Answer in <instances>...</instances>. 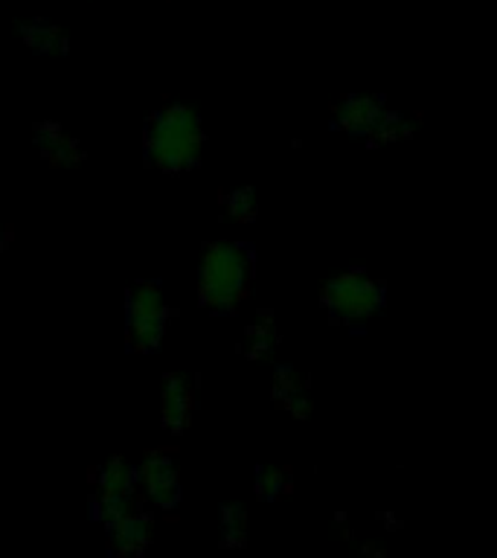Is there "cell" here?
Instances as JSON below:
<instances>
[{
  "label": "cell",
  "mask_w": 497,
  "mask_h": 558,
  "mask_svg": "<svg viewBox=\"0 0 497 558\" xmlns=\"http://www.w3.org/2000/svg\"><path fill=\"white\" fill-rule=\"evenodd\" d=\"M169 326V305L155 282H140L129 294V340L134 352H157Z\"/></svg>",
  "instance_id": "5b68a950"
},
{
  "label": "cell",
  "mask_w": 497,
  "mask_h": 558,
  "mask_svg": "<svg viewBox=\"0 0 497 558\" xmlns=\"http://www.w3.org/2000/svg\"><path fill=\"white\" fill-rule=\"evenodd\" d=\"M35 146L41 151V157L56 169H76L85 160V151L76 140L70 137L68 131L61 129L59 122H41L35 129Z\"/></svg>",
  "instance_id": "ba28073f"
},
{
  "label": "cell",
  "mask_w": 497,
  "mask_h": 558,
  "mask_svg": "<svg viewBox=\"0 0 497 558\" xmlns=\"http://www.w3.org/2000/svg\"><path fill=\"white\" fill-rule=\"evenodd\" d=\"M221 532H225L227 547H244V541H247V512H244L242 504L225 506Z\"/></svg>",
  "instance_id": "e0dca14e"
},
{
  "label": "cell",
  "mask_w": 497,
  "mask_h": 558,
  "mask_svg": "<svg viewBox=\"0 0 497 558\" xmlns=\"http://www.w3.org/2000/svg\"><path fill=\"white\" fill-rule=\"evenodd\" d=\"M253 286V256L239 242H209L201 253L198 296L213 314H233Z\"/></svg>",
  "instance_id": "7a4b0ae2"
},
{
  "label": "cell",
  "mask_w": 497,
  "mask_h": 558,
  "mask_svg": "<svg viewBox=\"0 0 497 558\" xmlns=\"http://www.w3.org/2000/svg\"><path fill=\"white\" fill-rule=\"evenodd\" d=\"M137 492L157 509H174L181 500V465L169 451H148L140 462Z\"/></svg>",
  "instance_id": "8992f818"
},
{
  "label": "cell",
  "mask_w": 497,
  "mask_h": 558,
  "mask_svg": "<svg viewBox=\"0 0 497 558\" xmlns=\"http://www.w3.org/2000/svg\"><path fill=\"white\" fill-rule=\"evenodd\" d=\"M94 512L105 526L137 512V474L122 457L105 460L96 471Z\"/></svg>",
  "instance_id": "277c9868"
},
{
  "label": "cell",
  "mask_w": 497,
  "mask_h": 558,
  "mask_svg": "<svg viewBox=\"0 0 497 558\" xmlns=\"http://www.w3.org/2000/svg\"><path fill=\"white\" fill-rule=\"evenodd\" d=\"M270 396H274L279 408L294 418H305L314 408L312 392H308L305 381L294 369H279L277 378H274V387H270Z\"/></svg>",
  "instance_id": "8fae6325"
},
{
  "label": "cell",
  "mask_w": 497,
  "mask_h": 558,
  "mask_svg": "<svg viewBox=\"0 0 497 558\" xmlns=\"http://www.w3.org/2000/svg\"><path fill=\"white\" fill-rule=\"evenodd\" d=\"M143 151L148 166L160 172L181 174L201 163L204 151V125L195 108L183 102H172L151 113L143 134Z\"/></svg>",
  "instance_id": "6da1fadb"
},
{
  "label": "cell",
  "mask_w": 497,
  "mask_h": 558,
  "mask_svg": "<svg viewBox=\"0 0 497 558\" xmlns=\"http://www.w3.org/2000/svg\"><path fill=\"white\" fill-rule=\"evenodd\" d=\"M225 216L227 221L233 225H251L253 218L259 216V201H256V192L242 186V190H233L225 201Z\"/></svg>",
  "instance_id": "9a60e30c"
},
{
  "label": "cell",
  "mask_w": 497,
  "mask_h": 558,
  "mask_svg": "<svg viewBox=\"0 0 497 558\" xmlns=\"http://www.w3.org/2000/svg\"><path fill=\"white\" fill-rule=\"evenodd\" d=\"M413 131H416V117H408V113L401 111H387L384 108L381 120L375 122L373 134H369V143L373 146H390V143L408 140Z\"/></svg>",
  "instance_id": "5bb4252c"
},
{
  "label": "cell",
  "mask_w": 497,
  "mask_h": 558,
  "mask_svg": "<svg viewBox=\"0 0 497 558\" xmlns=\"http://www.w3.org/2000/svg\"><path fill=\"white\" fill-rule=\"evenodd\" d=\"M21 35L35 52H50V56L68 52V35L50 21H26V24H21Z\"/></svg>",
  "instance_id": "4fadbf2b"
},
{
  "label": "cell",
  "mask_w": 497,
  "mask_h": 558,
  "mask_svg": "<svg viewBox=\"0 0 497 558\" xmlns=\"http://www.w3.org/2000/svg\"><path fill=\"white\" fill-rule=\"evenodd\" d=\"M3 247H7V235H3V230H0V253H3Z\"/></svg>",
  "instance_id": "ac0fdd59"
},
{
  "label": "cell",
  "mask_w": 497,
  "mask_h": 558,
  "mask_svg": "<svg viewBox=\"0 0 497 558\" xmlns=\"http://www.w3.org/2000/svg\"><path fill=\"white\" fill-rule=\"evenodd\" d=\"M320 300L331 320L343 323V326H361V323L375 320L384 312L387 294L373 274L349 268L326 282Z\"/></svg>",
  "instance_id": "3957f363"
},
{
  "label": "cell",
  "mask_w": 497,
  "mask_h": 558,
  "mask_svg": "<svg viewBox=\"0 0 497 558\" xmlns=\"http://www.w3.org/2000/svg\"><path fill=\"white\" fill-rule=\"evenodd\" d=\"M195 413V390L183 375H166L160 390V418L172 436H181L192 425Z\"/></svg>",
  "instance_id": "52a82bcc"
},
{
  "label": "cell",
  "mask_w": 497,
  "mask_h": 558,
  "mask_svg": "<svg viewBox=\"0 0 497 558\" xmlns=\"http://www.w3.org/2000/svg\"><path fill=\"white\" fill-rule=\"evenodd\" d=\"M279 343L277 320L270 312H259V317L244 331V355L251 361H268Z\"/></svg>",
  "instance_id": "7c38bea8"
},
{
  "label": "cell",
  "mask_w": 497,
  "mask_h": 558,
  "mask_svg": "<svg viewBox=\"0 0 497 558\" xmlns=\"http://www.w3.org/2000/svg\"><path fill=\"white\" fill-rule=\"evenodd\" d=\"M384 105L375 96H347L335 108V122L340 131H347L349 137H369L375 122L381 120Z\"/></svg>",
  "instance_id": "9c48e42d"
},
{
  "label": "cell",
  "mask_w": 497,
  "mask_h": 558,
  "mask_svg": "<svg viewBox=\"0 0 497 558\" xmlns=\"http://www.w3.org/2000/svg\"><path fill=\"white\" fill-rule=\"evenodd\" d=\"M151 535H155L151 518L140 512V509L108 526V538H111L113 549L122 553V556H137V553H143L151 544Z\"/></svg>",
  "instance_id": "30bf717a"
},
{
  "label": "cell",
  "mask_w": 497,
  "mask_h": 558,
  "mask_svg": "<svg viewBox=\"0 0 497 558\" xmlns=\"http://www.w3.org/2000/svg\"><path fill=\"white\" fill-rule=\"evenodd\" d=\"M291 492V477L286 474V469L279 465H262L256 471V495L259 500H274V497Z\"/></svg>",
  "instance_id": "2e32d148"
}]
</instances>
